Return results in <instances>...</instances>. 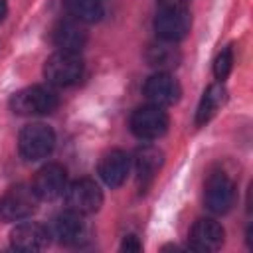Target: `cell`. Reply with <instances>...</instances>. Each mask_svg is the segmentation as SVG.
Segmentation results:
<instances>
[{
	"mask_svg": "<svg viewBox=\"0 0 253 253\" xmlns=\"http://www.w3.org/2000/svg\"><path fill=\"white\" fill-rule=\"evenodd\" d=\"M49 229L38 221H24L18 223L10 231L12 247L18 251H42L49 243Z\"/></svg>",
	"mask_w": 253,
	"mask_h": 253,
	"instance_id": "cell-10",
	"label": "cell"
},
{
	"mask_svg": "<svg viewBox=\"0 0 253 253\" xmlns=\"http://www.w3.org/2000/svg\"><path fill=\"white\" fill-rule=\"evenodd\" d=\"M162 162H164V154L156 146H142L136 150L134 164H136V176H138V182L142 184V188H146L154 180Z\"/></svg>",
	"mask_w": 253,
	"mask_h": 253,
	"instance_id": "cell-16",
	"label": "cell"
},
{
	"mask_svg": "<svg viewBox=\"0 0 253 253\" xmlns=\"http://www.w3.org/2000/svg\"><path fill=\"white\" fill-rule=\"evenodd\" d=\"M121 249L123 251H140L142 245H140V241H138L136 235H126L125 241H123V245H121Z\"/></svg>",
	"mask_w": 253,
	"mask_h": 253,
	"instance_id": "cell-21",
	"label": "cell"
},
{
	"mask_svg": "<svg viewBox=\"0 0 253 253\" xmlns=\"http://www.w3.org/2000/svg\"><path fill=\"white\" fill-rule=\"evenodd\" d=\"M162 8H186L190 0H158Z\"/></svg>",
	"mask_w": 253,
	"mask_h": 253,
	"instance_id": "cell-22",
	"label": "cell"
},
{
	"mask_svg": "<svg viewBox=\"0 0 253 253\" xmlns=\"http://www.w3.org/2000/svg\"><path fill=\"white\" fill-rule=\"evenodd\" d=\"M168 115L158 105H144L138 107L130 117V130L134 136L142 140H154L160 138L168 130Z\"/></svg>",
	"mask_w": 253,
	"mask_h": 253,
	"instance_id": "cell-6",
	"label": "cell"
},
{
	"mask_svg": "<svg viewBox=\"0 0 253 253\" xmlns=\"http://www.w3.org/2000/svg\"><path fill=\"white\" fill-rule=\"evenodd\" d=\"M180 93H182V89H180L178 81L170 73H166V71L154 73L144 83V95H146V99L152 105H158V107H170V105H174L180 99Z\"/></svg>",
	"mask_w": 253,
	"mask_h": 253,
	"instance_id": "cell-11",
	"label": "cell"
},
{
	"mask_svg": "<svg viewBox=\"0 0 253 253\" xmlns=\"http://www.w3.org/2000/svg\"><path fill=\"white\" fill-rule=\"evenodd\" d=\"M231 67H233V47L227 45V47H223L217 53V57L213 61V75H215V79L223 81L231 73Z\"/></svg>",
	"mask_w": 253,
	"mask_h": 253,
	"instance_id": "cell-20",
	"label": "cell"
},
{
	"mask_svg": "<svg viewBox=\"0 0 253 253\" xmlns=\"http://www.w3.org/2000/svg\"><path fill=\"white\" fill-rule=\"evenodd\" d=\"M168 43L170 42H162V43H154V45L148 47V51H146L148 65L158 67V69H172V67L178 65L180 53Z\"/></svg>",
	"mask_w": 253,
	"mask_h": 253,
	"instance_id": "cell-19",
	"label": "cell"
},
{
	"mask_svg": "<svg viewBox=\"0 0 253 253\" xmlns=\"http://www.w3.org/2000/svg\"><path fill=\"white\" fill-rule=\"evenodd\" d=\"M51 231L61 243H67V245H75V243L83 241L85 239V223H83L81 213H77L73 210L57 213L51 223Z\"/></svg>",
	"mask_w": 253,
	"mask_h": 253,
	"instance_id": "cell-14",
	"label": "cell"
},
{
	"mask_svg": "<svg viewBox=\"0 0 253 253\" xmlns=\"http://www.w3.org/2000/svg\"><path fill=\"white\" fill-rule=\"evenodd\" d=\"M65 202L69 210L81 215H89L99 211V208L103 206V192L95 180L79 178L71 182L69 188H65Z\"/></svg>",
	"mask_w": 253,
	"mask_h": 253,
	"instance_id": "cell-5",
	"label": "cell"
},
{
	"mask_svg": "<svg viewBox=\"0 0 253 253\" xmlns=\"http://www.w3.org/2000/svg\"><path fill=\"white\" fill-rule=\"evenodd\" d=\"M6 12H8V2H6V0H0V22L4 20Z\"/></svg>",
	"mask_w": 253,
	"mask_h": 253,
	"instance_id": "cell-23",
	"label": "cell"
},
{
	"mask_svg": "<svg viewBox=\"0 0 253 253\" xmlns=\"http://www.w3.org/2000/svg\"><path fill=\"white\" fill-rule=\"evenodd\" d=\"M65 12L77 20V22H99L103 16V4L101 0H63Z\"/></svg>",
	"mask_w": 253,
	"mask_h": 253,
	"instance_id": "cell-18",
	"label": "cell"
},
{
	"mask_svg": "<svg viewBox=\"0 0 253 253\" xmlns=\"http://www.w3.org/2000/svg\"><path fill=\"white\" fill-rule=\"evenodd\" d=\"M223 243V227L210 219H198L190 229V247L196 251H213Z\"/></svg>",
	"mask_w": 253,
	"mask_h": 253,
	"instance_id": "cell-13",
	"label": "cell"
},
{
	"mask_svg": "<svg viewBox=\"0 0 253 253\" xmlns=\"http://www.w3.org/2000/svg\"><path fill=\"white\" fill-rule=\"evenodd\" d=\"M65 184H67V172L61 164H55V162H49L45 166H42L38 172H36V178H34V192L40 200H55L59 198L63 192H65Z\"/></svg>",
	"mask_w": 253,
	"mask_h": 253,
	"instance_id": "cell-9",
	"label": "cell"
},
{
	"mask_svg": "<svg viewBox=\"0 0 253 253\" xmlns=\"http://www.w3.org/2000/svg\"><path fill=\"white\" fill-rule=\"evenodd\" d=\"M204 200L210 211L225 213L235 200V184L225 172H211L204 186Z\"/></svg>",
	"mask_w": 253,
	"mask_h": 253,
	"instance_id": "cell-8",
	"label": "cell"
},
{
	"mask_svg": "<svg viewBox=\"0 0 253 253\" xmlns=\"http://www.w3.org/2000/svg\"><path fill=\"white\" fill-rule=\"evenodd\" d=\"M223 99H225V89H223L221 81L210 85V87L204 91L202 99H200V105H198V111H196V125H198V126L206 125V123L217 113V109L221 107Z\"/></svg>",
	"mask_w": 253,
	"mask_h": 253,
	"instance_id": "cell-17",
	"label": "cell"
},
{
	"mask_svg": "<svg viewBox=\"0 0 253 253\" xmlns=\"http://www.w3.org/2000/svg\"><path fill=\"white\" fill-rule=\"evenodd\" d=\"M59 105V97L53 89L43 85H32L20 89L10 99V109L16 115L30 117V115H49Z\"/></svg>",
	"mask_w": 253,
	"mask_h": 253,
	"instance_id": "cell-1",
	"label": "cell"
},
{
	"mask_svg": "<svg viewBox=\"0 0 253 253\" xmlns=\"http://www.w3.org/2000/svg\"><path fill=\"white\" fill-rule=\"evenodd\" d=\"M38 202L40 198L36 196L32 186H26V184L12 186L0 198V217L6 221H20L36 211Z\"/></svg>",
	"mask_w": 253,
	"mask_h": 253,
	"instance_id": "cell-4",
	"label": "cell"
},
{
	"mask_svg": "<svg viewBox=\"0 0 253 253\" xmlns=\"http://www.w3.org/2000/svg\"><path fill=\"white\" fill-rule=\"evenodd\" d=\"M192 26L190 12L186 8H162L154 16V32L162 42H180L188 36Z\"/></svg>",
	"mask_w": 253,
	"mask_h": 253,
	"instance_id": "cell-7",
	"label": "cell"
},
{
	"mask_svg": "<svg viewBox=\"0 0 253 253\" xmlns=\"http://www.w3.org/2000/svg\"><path fill=\"white\" fill-rule=\"evenodd\" d=\"M128 170H130V160H128L126 152H123L119 148L105 152L103 158L99 160V168H97L101 180L109 188H119L126 180Z\"/></svg>",
	"mask_w": 253,
	"mask_h": 253,
	"instance_id": "cell-12",
	"label": "cell"
},
{
	"mask_svg": "<svg viewBox=\"0 0 253 253\" xmlns=\"http://www.w3.org/2000/svg\"><path fill=\"white\" fill-rule=\"evenodd\" d=\"M53 146H55V132L43 123H32L20 130L18 148L26 160H42L51 154Z\"/></svg>",
	"mask_w": 253,
	"mask_h": 253,
	"instance_id": "cell-3",
	"label": "cell"
},
{
	"mask_svg": "<svg viewBox=\"0 0 253 253\" xmlns=\"http://www.w3.org/2000/svg\"><path fill=\"white\" fill-rule=\"evenodd\" d=\"M53 43L63 49V51H75L79 53V49L85 45L87 42V32L81 28V22L69 18V20H61L57 22V26L53 28Z\"/></svg>",
	"mask_w": 253,
	"mask_h": 253,
	"instance_id": "cell-15",
	"label": "cell"
},
{
	"mask_svg": "<svg viewBox=\"0 0 253 253\" xmlns=\"http://www.w3.org/2000/svg\"><path fill=\"white\" fill-rule=\"evenodd\" d=\"M83 67L85 65H83V59H81L79 53L57 49L55 53H51L45 59V63H43V77L51 85L67 87V85H73V83H77L81 79Z\"/></svg>",
	"mask_w": 253,
	"mask_h": 253,
	"instance_id": "cell-2",
	"label": "cell"
}]
</instances>
